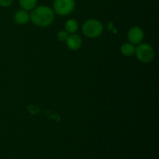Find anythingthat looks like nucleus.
<instances>
[{
    "label": "nucleus",
    "instance_id": "10",
    "mask_svg": "<svg viewBox=\"0 0 159 159\" xmlns=\"http://www.w3.org/2000/svg\"><path fill=\"white\" fill-rule=\"evenodd\" d=\"M79 29V23L75 20H68L65 23V30L69 34H74Z\"/></svg>",
    "mask_w": 159,
    "mask_h": 159
},
{
    "label": "nucleus",
    "instance_id": "3",
    "mask_svg": "<svg viewBox=\"0 0 159 159\" xmlns=\"http://www.w3.org/2000/svg\"><path fill=\"white\" fill-rule=\"evenodd\" d=\"M135 54L138 60L143 63H150L155 58L154 48L148 43H141L135 48Z\"/></svg>",
    "mask_w": 159,
    "mask_h": 159
},
{
    "label": "nucleus",
    "instance_id": "7",
    "mask_svg": "<svg viewBox=\"0 0 159 159\" xmlns=\"http://www.w3.org/2000/svg\"><path fill=\"white\" fill-rule=\"evenodd\" d=\"M14 20L16 23L20 25L26 24L30 20V13L28 11L24 10V9H20L16 12L14 15Z\"/></svg>",
    "mask_w": 159,
    "mask_h": 159
},
{
    "label": "nucleus",
    "instance_id": "12",
    "mask_svg": "<svg viewBox=\"0 0 159 159\" xmlns=\"http://www.w3.org/2000/svg\"><path fill=\"white\" fill-rule=\"evenodd\" d=\"M14 0H0V6L2 7H8L11 6Z\"/></svg>",
    "mask_w": 159,
    "mask_h": 159
},
{
    "label": "nucleus",
    "instance_id": "5",
    "mask_svg": "<svg viewBox=\"0 0 159 159\" xmlns=\"http://www.w3.org/2000/svg\"><path fill=\"white\" fill-rule=\"evenodd\" d=\"M144 32L139 26H133L127 33V39L133 44H139L144 39Z\"/></svg>",
    "mask_w": 159,
    "mask_h": 159
},
{
    "label": "nucleus",
    "instance_id": "8",
    "mask_svg": "<svg viewBox=\"0 0 159 159\" xmlns=\"http://www.w3.org/2000/svg\"><path fill=\"white\" fill-rule=\"evenodd\" d=\"M135 47L133 43H124L121 46L120 51L122 54H124L126 57H130L134 55L135 53Z\"/></svg>",
    "mask_w": 159,
    "mask_h": 159
},
{
    "label": "nucleus",
    "instance_id": "6",
    "mask_svg": "<svg viewBox=\"0 0 159 159\" xmlns=\"http://www.w3.org/2000/svg\"><path fill=\"white\" fill-rule=\"evenodd\" d=\"M66 43L70 50L77 51L82 47V40L79 35L71 34V35H68V39L66 40Z\"/></svg>",
    "mask_w": 159,
    "mask_h": 159
},
{
    "label": "nucleus",
    "instance_id": "9",
    "mask_svg": "<svg viewBox=\"0 0 159 159\" xmlns=\"http://www.w3.org/2000/svg\"><path fill=\"white\" fill-rule=\"evenodd\" d=\"M38 0H19L20 7L26 11L33 10L37 6Z\"/></svg>",
    "mask_w": 159,
    "mask_h": 159
},
{
    "label": "nucleus",
    "instance_id": "1",
    "mask_svg": "<svg viewBox=\"0 0 159 159\" xmlns=\"http://www.w3.org/2000/svg\"><path fill=\"white\" fill-rule=\"evenodd\" d=\"M30 20L36 26L45 27L50 26L54 20V12L49 6H36L31 10Z\"/></svg>",
    "mask_w": 159,
    "mask_h": 159
},
{
    "label": "nucleus",
    "instance_id": "4",
    "mask_svg": "<svg viewBox=\"0 0 159 159\" xmlns=\"http://www.w3.org/2000/svg\"><path fill=\"white\" fill-rule=\"evenodd\" d=\"M75 0H54L53 10L60 16H68L74 11Z\"/></svg>",
    "mask_w": 159,
    "mask_h": 159
},
{
    "label": "nucleus",
    "instance_id": "11",
    "mask_svg": "<svg viewBox=\"0 0 159 159\" xmlns=\"http://www.w3.org/2000/svg\"><path fill=\"white\" fill-rule=\"evenodd\" d=\"M68 37V33L66 30H61L57 33V39L60 41H66Z\"/></svg>",
    "mask_w": 159,
    "mask_h": 159
},
{
    "label": "nucleus",
    "instance_id": "2",
    "mask_svg": "<svg viewBox=\"0 0 159 159\" xmlns=\"http://www.w3.org/2000/svg\"><path fill=\"white\" fill-rule=\"evenodd\" d=\"M103 26L99 20L90 19L86 20L82 25V33L89 38H96L102 35Z\"/></svg>",
    "mask_w": 159,
    "mask_h": 159
}]
</instances>
